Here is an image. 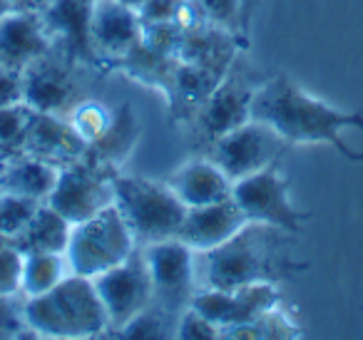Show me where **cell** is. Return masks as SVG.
<instances>
[{
  "label": "cell",
  "instance_id": "28",
  "mask_svg": "<svg viewBox=\"0 0 363 340\" xmlns=\"http://www.w3.org/2000/svg\"><path fill=\"white\" fill-rule=\"evenodd\" d=\"M43 201L30 199V196L13 194V191H0V236L16 241L28 224L33 221L35 211L40 209Z\"/></svg>",
  "mask_w": 363,
  "mask_h": 340
},
{
  "label": "cell",
  "instance_id": "13",
  "mask_svg": "<svg viewBox=\"0 0 363 340\" xmlns=\"http://www.w3.org/2000/svg\"><path fill=\"white\" fill-rule=\"evenodd\" d=\"M142 23L120 0H95L90 13V38L102 67H112L140 42Z\"/></svg>",
  "mask_w": 363,
  "mask_h": 340
},
{
  "label": "cell",
  "instance_id": "36",
  "mask_svg": "<svg viewBox=\"0 0 363 340\" xmlns=\"http://www.w3.org/2000/svg\"><path fill=\"white\" fill-rule=\"evenodd\" d=\"M254 8H257V0H244V23H247V30L252 28Z\"/></svg>",
  "mask_w": 363,
  "mask_h": 340
},
{
  "label": "cell",
  "instance_id": "15",
  "mask_svg": "<svg viewBox=\"0 0 363 340\" xmlns=\"http://www.w3.org/2000/svg\"><path fill=\"white\" fill-rule=\"evenodd\" d=\"M247 221L249 219L234 199L194 206V209H187V216L182 221L174 239L187 244L194 254H207V251L227 244L234 234H239L247 226Z\"/></svg>",
  "mask_w": 363,
  "mask_h": 340
},
{
  "label": "cell",
  "instance_id": "42",
  "mask_svg": "<svg viewBox=\"0 0 363 340\" xmlns=\"http://www.w3.org/2000/svg\"><path fill=\"white\" fill-rule=\"evenodd\" d=\"M3 162H6V159H3V157H0V169H3Z\"/></svg>",
  "mask_w": 363,
  "mask_h": 340
},
{
  "label": "cell",
  "instance_id": "31",
  "mask_svg": "<svg viewBox=\"0 0 363 340\" xmlns=\"http://www.w3.org/2000/svg\"><path fill=\"white\" fill-rule=\"evenodd\" d=\"M182 38H184V30L177 26L174 21L167 23H142V35L140 42L147 47V50L157 52V55L164 57H177L182 45Z\"/></svg>",
  "mask_w": 363,
  "mask_h": 340
},
{
  "label": "cell",
  "instance_id": "38",
  "mask_svg": "<svg viewBox=\"0 0 363 340\" xmlns=\"http://www.w3.org/2000/svg\"><path fill=\"white\" fill-rule=\"evenodd\" d=\"M120 3H122V6H127V8H132V11H140V6H142V3H145V0H120Z\"/></svg>",
  "mask_w": 363,
  "mask_h": 340
},
{
  "label": "cell",
  "instance_id": "5",
  "mask_svg": "<svg viewBox=\"0 0 363 340\" xmlns=\"http://www.w3.org/2000/svg\"><path fill=\"white\" fill-rule=\"evenodd\" d=\"M135 249L137 241L130 226L122 219L120 209L112 204L92 219L72 226L65 259L72 273L95 278L127 261L135 254Z\"/></svg>",
  "mask_w": 363,
  "mask_h": 340
},
{
  "label": "cell",
  "instance_id": "26",
  "mask_svg": "<svg viewBox=\"0 0 363 340\" xmlns=\"http://www.w3.org/2000/svg\"><path fill=\"white\" fill-rule=\"evenodd\" d=\"M112 117H115V107L102 105L100 100H77V105L67 112V120L75 127L77 135L85 140L87 149L95 142H100L102 135L110 130Z\"/></svg>",
  "mask_w": 363,
  "mask_h": 340
},
{
  "label": "cell",
  "instance_id": "20",
  "mask_svg": "<svg viewBox=\"0 0 363 340\" xmlns=\"http://www.w3.org/2000/svg\"><path fill=\"white\" fill-rule=\"evenodd\" d=\"M60 166L45 162L33 154H16L8 157L0 169V191H13V194L30 196V199L45 201L50 191L55 189Z\"/></svg>",
  "mask_w": 363,
  "mask_h": 340
},
{
  "label": "cell",
  "instance_id": "17",
  "mask_svg": "<svg viewBox=\"0 0 363 340\" xmlns=\"http://www.w3.org/2000/svg\"><path fill=\"white\" fill-rule=\"evenodd\" d=\"M26 154L40 157L57 166L72 164L87 157V144L70 120L62 115H48V112H33L28 122L26 135Z\"/></svg>",
  "mask_w": 363,
  "mask_h": 340
},
{
  "label": "cell",
  "instance_id": "24",
  "mask_svg": "<svg viewBox=\"0 0 363 340\" xmlns=\"http://www.w3.org/2000/svg\"><path fill=\"white\" fill-rule=\"evenodd\" d=\"M72 271L65 254L55 251H28L26 264H23V290L26 298L40 295L45 290L55 288L62 278H67Z\"/></svg>",
  "mask_w": 363,
  "mask_h": 340
},
{
  "label": "cell",
  "instance_id": "7",
  "mask_svg": "<svg viewBox=\"0 0 363 340\" xmlns=\"http://www.w3.org/2000/svg\"><path fill=\"white\" fill-rule=\"evenodd\" d=\"M232 199L249 221L277 226L286 234H301V224L311 216L291 204L289 181L279 171V164L237 179L232 184Z\"/></svg>",
  "mask_w": 363,
  "mask_h": 340
},
{
  "label": "cell",
  "instance_id": "9",
  "mask_svg": "<svg viewBox=\"0 0 363 340\" xmlns=\"http://www.w3.org/2000/svg\"><path fill=\"white\" fill-rule=\"evenodd\" d=\"M286 142L264 122L249 120L229 135L219 137L209 144V159L224 171L232 181L262 171L272 164H279Z\"/></svg>",
  "mask_w": 363,
  "mask_h": 340
},
{
  "label": "cell",
  "instance_id": "25",
  "mask_svg": "<svg viewBox=\"0 0 363 340\" xmlns=\"http://www.w3.org/2000/svg\"><path fill=\"white\" fill-rule=\"evenodd\" d=\"M222 338H244V340H262V338H303V330L281 310V305L267 310L259 318L249 323L234 325L224 330Z\"/></svg>",
  "mask_w": 363,
  "mask_h": 340
},
{
  "label": "cell",
  "instance_id": "14",
  "mask_svg": "<svg viewBox=\"0 0 363 340\" xmlns=\"http://www.w3.org/2000/svg\"><path fill=\"white\" fill-rule=\"evenodd\" d=\"M257 92L254 85H247L232 75V70L224 75V80L217 85V90L207 97L199 112L194 115L199 127V135L214 144L219 137L229 135L237 127L247 125L252 120V97Z\"/></svg>",
  "mask_w": 363,
  "mask_h": 340
},
{
  "label": "cell",
  "instance_id": "11",
  "mask_svg": "<svg viewBox=\"0 0 363 340\" xmlns=\"http://www.w3.org/2000/svg\"><path fill=\"white\" fill-rule=\"evenodd\" d=\"M52 47H60L67 62L102 67L90 38V0H55L38 11Z\"/></svg>",
  "mask_w": 363,
  "mask_h": 340
},
{
  "label": "cell",
  "instance_id": "37",
  "mask_svg": "<svg viewBox=\"0 0 363 340\" xmlns=\"http://www.w3.org/2000/svg\"><path fill=\"white\" fill-rule=\"evenodd\" d=\"M11 11H16V8H13L11 3H8V0H0V21H3V18H6Z\"/></svg>",
  "mask_w": 363,
  "mask_h": 340
},
{
  "label": "cell",
  "instance_id": "8",
  "mask_svg": "<svg viewBox=\"0 0 363 340\" xmlns=\"http://www.w3.org/2000/svg\"><path fill=\"white\" fill-rule=\"evenodd\" d=\"M45 204L52 206L60 216H65L72 226L92 219L102 209L115 204L112 169L95 164L87 157L60 166L57 184L45 199Z\"/></svg>",
  "mask_w": 363,
  "mask_h": 340
},
{
  "label": "cell",
  "instance_id": "23",
  "mask_svg": "<svg viewBox=\"0 0 363 340\" xmlns=\"http://www.w3.org/2000/svg\"><path fill=\"white\" fill-rule=\"evenodd\" d=\"M70 231H72L70 221L43 201L40 209L33 216V221L28 224V229L13 244L23 254H28V251H55V254H65L67 241H70Z\"/></svg>",
  "mask_w": 363,
  "mask_h": 340
},
{
  "label": "cell",
  "instance_id": "32",
  "mask_svg": "<svg viewBox=\"0 0 363 340\" xmlns=\"http://www.w3.org/2000/svg\"><path fill=\"white\" fill-rule=\"evenodd\" d=\"M23 264L26 254L16 244L0 249V298H16L23 290Z\"/></svg>",
  "mask_w": 363,
  "mask_h": 340
},
{
  "label": "cell",
  "instance_id": "12",
  "mask_svg": "<svg viewBox=\"0 0 363 340\" xmlns=\"http://www.w3.org/2000/svg\"><path fill=\"white\" fill-rule=\"evenodd\" d=\"M23 102L33 112L62 115L77 105V82L70 62L57 60L52 52L23 70Z\"/></svg>",
  "mask_w": 363,
  "mask_h": 340
},
{
  "label": "cell",
  "instance_id": "4",
  "mask_svg": "<svg viewBox=\"0 0 363 340\" xmlns=\"http://www.w3.org/2000/svg\"><path fill=\"white\" fill-rule=\"evenodd\" d=\"M112 189L115 206L130 226L137 246L174 239L187 216V206L182 204L169 184L162 181L125 176L117 169L112 171Z\"/></svg>",
  "mask_w": 363,
  "mask_h": 340
},
{
  "label": "cell",
  "instance_id": "21",
  "mask_svg": "<svg viewBox=\"0 0 363 340\" xmlns=\"http://www.w3.org/2000/svg\"><path fill=\"white\" fill-rule=\"evenodd\" d=\"M224 77L217 72L207 70V67L189 65V62H177L174 75H172V85L167 92V100L174 115H182L184 120L194 117L199 107L207 102V97L217 90V85Z\"/></svg>",
  "mask_w": 363,
  "mask_h": 340
},
{
  "label": "cell",
  "instance_id": "33",
  "mask_svg": "<svg viewBox=\"0 0 363 340\" xmlns=\"http://www.w3.org/2000/svg\"><path fill=\"white\" fill-rule=\"evenodd\" d=\"M174 338L184 340H219L222 338V330L212 323V320L204 318L199 310H194L192 305L182 310L179 318L174 325Z\"/></svg>",
  "mask_w": 363,
  "mask_h": 340
},
{
  "label": "cell",
  "instance_id": "27",
  "mask_svg": "<svg viewBox=\"0 0 363 340\" xmlns=\"http://www.w3.org/2000/svg\"><path fill=\"white\" fill-rule=\"evenodd\" d=\"M197 11L209 26L237 35L244 45H249V30L244 23V0H192Z\"/></svg>",
  "mask_w": 363,
  "mask_h": 340
},
{
  "label": "cell",
  "instance_id": "1",
  "mask_svg": "<svg viewBox=\"0 0 363 340\" xmlns=\"http://www.w3.org/2000/svg\"><path fill=\"white\" fill-rule=\"evenodd\" d=\"M252 120L272 127L286 144H331L346 159L363 162L361 152H353L341 137L346 130L363 132V112L336 110L308 95L286 75L257 85L252 97Z\"/></svg>",
  "mask_w": 363,
  "mask_h": 340
},
{
  "label": "cell",
  "instance_id": "16",
  "mask_svg": "<svg viewBox=\"0 0 363 340\" xmlns=\"http://www.w3.org/2000/svg\"><path fill=\"white\" fill-rule=\"evenodd\" d=\"M48 52H52V45L38 11L16 8L0 21V65L23 72Z\"/></svg>",
  "mask_w": 363,
  "mask_h": 340
},
{
  "label": "cell",
  "instance_id": "43",
  "mask_svg": "<svg viewBox=\"0 0 363 340\" xmlns=\"http://www.w3.org/2000/svg\"><path fill=\"white\" fill-rule=\"evenodd\" d=\"M90 3H95V0H90Z\"/></svg>",
  "mask_w": 363,
  "mask_h": 340
},
{
  "label": "cell",
  "instance_id": "10",
  "mask_svg": "<svg viewBox=\"0 0 363 340\" xmlns=\"http://www.w3.org/2000/svg\"><path fill=\"white\" fill-rule=\"evenodd\" d=\"M92 285L107 313V325H110L107 335L120 330L122 325H127L135 315L152 305V278L140 246L120 266L95 276Z\"/></svg>",
  "mask_w": 363,
  "mask_h": 340
},
{
  "label": "cell",
  "instance_id": "34",
  "mask_svg": "<svg viewBox=\"0 0 363 340\" xmlns=\"http://www.w3.org/2000/svg\"><path fill=\"white\" fill-rule=\"evenodd\" d=\"M23 102V72L0 65V110Z\"/></svg>",
  "mask_w": 363,
  "mask_h": 340
},
{
  "label": "cell",
  "instance_id": "41",
  "mask_svg": "<svg viewBox=\"0 0 363 340\" xmlns=\"http://www.w3.org/2000/svg\"><path fill=\"white\" fill-rule=\"evenodd\" d=\"M6 244H13V241H11V239H6V236H0V249H3Z\"/></svg>",
  "mask_w": 363,
  "mask_h": 340
},
{
  "label": "cell",
  "instance_id": "3",
  "mask_svg": "<svg viewBox=\"0 0 363 340\" xmlns=\"http://www.w3.org/2000/svg\"><path fill=\"white\" fill-rule=\"evenodd\" d=\"M26 325L40 338H100L107 335V313L92 278L70 273L55 288L26 298Z\"/></svg>",
  "mask_w": 363,
  "mask_h": 340
},
{
  "label": "cell",
  "instance_id": "30",
  "mask_svg": "<svg viewBox=\"0 0 363 340\" xmlns=\"http://www.w3.org/2000/svg\"><path fill=\"white\" fill-rule=\"evenodd\" d=\"M174 325L177 318L164 310L155 308L150 305L147 310H142L140 315L130 320L127 325H122L120 330L112 333V338H152V340H160V338H174Z\"/></svg>",
  "mask_w": 363,
  "mask_h": 340
},
{
  "label": "cell",
  "instance_id": "6",
  "mask_svg": "<svg viewBox=\"0 0 363 340\" xmlns=\"http://www.w3.org/2000/svg\"><path fill=\"white\" fill-rule=\"evenodd\" d=\"M152 278V305L179 318L194 295V251L179 239L140 246Z\"/></svg>",
  "mask_w": 363,
  "mask_h": 340
},
{
  "label": "cell",
  "instance_id": "29",
  "mask_svg": "<svg viewBox=\"0 0 363 340\" xmlns=\"http://www.w3.org/2000/svg\"><path fill=\"white\" fill-rule=\"evenodd\" d=\"M30 122V107L26 102L0 110V157H16L26 152V135Z\"/></svg>",
  "mask_w": 363,
  "mask_h": 340
},
{
  "label": "cell",
  "instance_id": "35",
  "mask_svg": "<svg viewBox=\"0 0 363 340\" xmlns=\"http://www.w3.org/2000/svg\"><path fill=\"white\" fill-rule=\"evenodd\" d=\"M182 0H145L137 11L140 23H167L174 21L177 8H179Z\"/></svg>",
  "mask_w": 363,
  "mask_h": 340
},
{
  "label": "cell",
  "instance_id": "39",
  "mask_svg": "<svg viewBox=\"0 0 363 340\" xmlns=\"http://www.w3.org/2000/svg\"><path fill=\"white\" fill-rule=\"evenodd\" d=\"M50 3H55V0H30V6L35 8V11H43V8H48Z\"/></svg>",
  "mask_w": 363,
  "mask_h": 340
},
{
  "label": "cell",
  "instance_id": "40",
  "mask_svg": "<svg viewBox=\"0 0 363 340\" xmlns=\"http://www.w3.org/2000/svg\"><path fill=\"white\" fill-rule=\"evenodd\" d=\"M8 3H11L13 8H33L30 0H8ZM33 11H35V8H33Z\"/></svg>",
  "mask_w": 363,
  "mask_h": 340
},
{
  "label": "cell",
  "instance_id": "18",
  "mask_svg": "<svg viewBox=\"0 0 363 340\" xmlns=\"http://www.w3.org/2000/svg\"><path fill=\"white\" fill-rule=\"evenodd\" d=\"M239 47H247V45H244L237 35H232V33L222 30V28H217V26L204 23V26L192 28V30H184L179 52H177V60L207 67V70L224 77L232 70Z\"/></svg>",
  "mask_w": 363,
  "mask_h": 340
},
{
  "label": "cell",
  "instance_id": "2",
  "mask_svg": "<svg viewBox=\"0 0 363 340\" xmlns=\"http://www.w3.org/2000/svg\"><path fill=\"white\" fill-rule=\"evenodd\" d=\"M281 229L259 221H247L239 234L227 244L207 251V285L219 290H234L244 283L286 278L296 264L281 259Z\"/></svg>",
  "mask_w": 363,
  "mask_h": 340
},
{
  "label": "cell",
  "instance_id": "22",
  "mask_svg": "<svg viewBox=\"0 0 363 340\" xmlns=\"http://www.w3.org/2000/svg\"><path fill=\"white\" fill-rule=\"evenodd\" d=\"M137 140H140V122L137 115L132 112L130 105L115 107V117H112L110 130L102 135L100 142L87 149V159L95 164L105 166V169L117 171L122 166V162L132 154Z\"/></svg>",
  "mask_w": 363,
  "mask_h": 340
},
{
  "label": "cell",
  "instance_id": "19",
  "mask_svg": "<svg viewBox=\"0 0 363 340\" xmlns=\"http://www.w3.org/2000/svg\"><path fill=\"white\" fill-rule=\"evenodd\" d=\"M167 184L174 189L182 204L187 209H194V206H207L232 199L234 181L207 157V159H192L184 166H179Z\"/></svg>",
  "mask_w": 363,
  "mask_h": 340
}]
</instances>
